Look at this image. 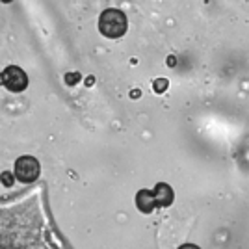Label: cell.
Wrapping results in <instances>:
<instances>
[{"mask_svg": "<svg viewBox=\"0 0 249 249\" xmlns=\"http://www.w3.org/2000/svg\"><path fill=\"white\" fill-rule=\"evenodd\" d=\"M126 28H128V21L121 10L110 8V10H104L99 17V32L108 39H119L126 34Z\"/></svg>", "mask_w": 249, "mask_h": 249, "instance_id": "6da1fadb", "label": "cell"}, {"mask_svg": "<svg viewBox=\"0 0 249 249\" xmlns=\"http://www.w3.org/2000/svg\"><path fill=\"white\" fill-rule=\"evenodd\" d=\"M0 84H4L10 91L19 93V91H24V89H26V86H28V76H26V73L22 71L21 67L10 65V67H6L4 73L0 74Z\"/></svg>", "mask_w": 249, "mask_h": 249, "instance_id": "7a4b0ae2", "label": "cell"}, {"mask_svg": "<svg viewBox=\"0 0 249 249\" xmlns=\"http://www.w3.org/2000/svg\"><path fill=\"white\" fill-rule=\"evenodd\" d=\"M39 162L34 156H21L15 162V178H19L21 182H34L39 177Z\"/></svg>", "mask_w": 249, "mask_h": 249, "instance_id": "3957f363", "label": "cell"}, {"mask_svg": "<svg viewBox=\"0 0 249 249\" xmlns=\"http://www.w3.org/2000/svg\"><path fill=\"white\" fill-rule=\"evenodd\" d=\"M153 194H155V203H156V208L158 207H169L171 203H173V199H175V194H173V190L169 184L166 182H158L153 190Z\"/></svg>", "mask_w": 249, "mask_h": 249, "instance_id": "277c9868", "label": "cell"}, {"mask_svg": "<svg viewBox=\"0 0 249 249\" xmlns=\"http://www.w3.org/2000/svg\"><path fill=\"white\" fill-rule=\"evenodd\" d=\"M136 207L142 214H151L156 208L155 203V194L153 190H140L136 194Z\"/></svg>", "mask_w": 249, "mask_h": 249, "instance_id": "5b68a950", "label": "cell"}, {"mask_svg": "<svg viewBox=\"0 0 249 249\" xmlns=\"http://www.w3.org/2000/svg\"><path fill=\"white\" fill-rule=\"evenodd\" d=\"M153 88H155L156 93H164V91H166V88H167V80L166 78H158Z\"/></svg>", "mask_w": 249, "mask_h": 249, "instance_id": "8992f818", "label": "cell"}, {"mask_svg": "<svg viewBox=\"0 0 249 249\" xmlns=\"http://www.w3.org/2000/svg\"><path fill=\"white\" fill-rule=\"evenodd\" d=\"M78 80H80V74H78V73H67V74H65V82L69 84V86L76 84Z\"/></svg>", "mask_w": 249, "mask_h": 249, "instance_id": "52a82bcc", "label": "cell"}, {"mask_svg": "<svg viewBox=\"0 0 249 249\" xmlns=\"http://www.w3.org/2000/svg\"><path fill=\"white\" fill-rule=\"evenodd\" d=\"M0 180H2L6 186H11V184H13V175L6 171V173H2V175H0Z\"/></svg>", "mask_w": 249, "mask_h": 249, "instance_id": "ba28073f", "label": "cell"}, {"mask_svg": "<svg viewBox=\"0 0 249 249\" xmlns=\"http://www.w3.org/2000/svg\"><path fill=\"white\" fill-rule=\"evenodd\" d=\"M178 249H201L199 246H196V244H182Z\"/></svg>", "mask_w": 249, "mask_h": 249, "instance_id": "9c48e42d", "label": "cell"}, {"mask_svg": "<svg viewBox=\"0 0 249 249\" xmlns=\"http://www.w3.org/2000/svg\"><path fill=\"white\" fill-rule=\"evenodd\" d=\"M2 2H4V4H10V2H13V0H2Z\"/></svg>", "mask_w": 249, "mask_h": 249, "instance_id": "30bf717a", "label": "cell"}]
</instances>
